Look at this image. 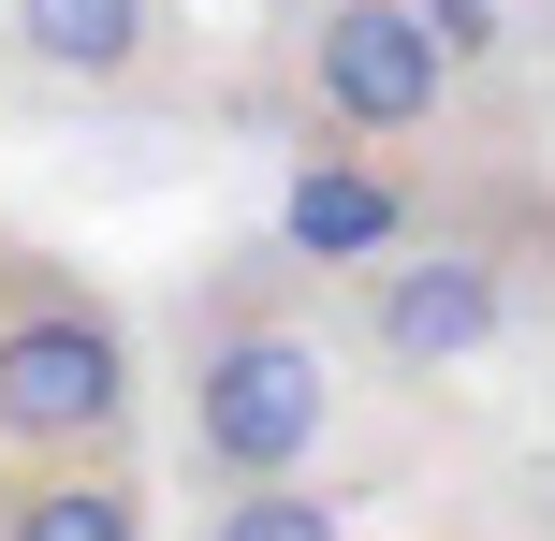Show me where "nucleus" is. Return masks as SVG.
<instances>
[{"mask_svg":"<svg viewBox=\"0 0 555 541\" xmlns=\"http://www.w3.org/2000/svg\"><path fill=\"white\" fill-rule=\"evenodd\" d=\"M205 541H351V527H336V498H307V468H263L205 513Z\"/></svg>","mask_w":555,"mask_h":541,"instance_id":"8","label":"nucleus"},{"mask_svg":"<svg viewBox=\"0 0 555 541\" xmlns=\"http://www.w3.org/2000/svg\"><path fill=\"white\" fill-rule=\"evenodd\" d=\"M541 263H555V220L527 191H482V205H453V220L424 205L380 263H351V322H365V351H380L395 381H439V366H482V351L527 322Z\"/></svg>","mask_w":555,"mask_h":541,"instance_id":"1","label":"nucleus"},{"mask_svg":"<svg viewBox=\"0 0 555 541\" xmlns=\"http://www.w3.org/2000/svg\"><path fill=\"white\" fill-rule=\"evenodd\" d=\"M410 220H424V191H410V176H380V162H365V132H351V146H322V162L293 176L278 249H293V263H380Z\"/></svg>","mask_w":555,"mask_h":541,"instance_id":"5","label":"nucleus"},{"mask_svg":"<svg viewBox=\"0 0 555 541\" xmlns=\"http://www.w3.org/2000/svg\"><path fill=\"white\" fill-rule=\"evenodd\" d=\"M512 15H555V0H512Z\"/></svg>","mask_w":555,"mask_h":541,"instance_id":"10","label":"nucleus"},{"mask_svg":"<svg viewBox=\"0 0 555 541\" xmlns=\"http://www.w3.org/2000/svg\"><path fill=\"white\" fill-rule=\"evenodd\" d=\"M0 29H15V59L59 74V88H132L146 59H162V0H0Z\"/></svg>","mask_w":555,"mask_h":541,"instance_id":"6","label":"nucleus"},{"mask_svg":"<svg viewBox=\"0 0 555 541\" xmlns=\"http://www.w3.org/2000/svg\"><path fill=\"white\" fill-rule=\"evenodd\" d=\"M424 29L453 44V74H498L512 59V0H424Z\"/></svg>","mask_w":555,"mask_h":541,"instance_id":"9","label":"nucleus"},{"mask_svg":"<svg viewBox=\"0 0 555 541\" xmlns=\"http://www.w3.org/2000/svg\"><path fill=\"white\" fill-rule=\"evenodd\" d=\"M191 468H220V484H263V468H307L336 425V351L322 322L293 308V293L263 279H220L191 293Z\"/></svg>","mask_w":555,"mask_h":541,"instance_id":"2","label":"nucleus"},{"mask_svg":"<svg viewBox=\"0 0 555 541\" xmlns=\"http://www.w3.org/2000/svg\"><path fill=\"white\" fill-rule=\"evenodd\" d=\"M132 425V337L103 293H15L0 308V439L15 454H117Z\"/></svg>","mask_w":555,"mask_h":541,"instance_id":"3","label":"nucleus"},{"mask_svg":"<svg viewBox=\"0 0 555 541\" xmlns=\"http://www.w3.org/2000/svg\"><path fill=\"white\" fill-rule=\"evenodd\" d=\"M0 541H146V484L117 454H44L0 498Z\"/></svg>","mask_w":555,"mask_h":541,"instance_id":"7","label":"nucleus"},{"mask_svg":"<svg viewBox=\"0 0 555 541\" xmlns=\"http://www.w3.org/2000/svg\"><path fill=\"white\" fill-rule=\"evenodd\" d=\"M293 88H307L322 132L410 146V132H439V117H453V88H468V74H453V44L424 29V0H307Z\"/></svg>","mask_w":555,"mask_h":541,"instance_id":"4","label":"nucleus"}]
</instances>
